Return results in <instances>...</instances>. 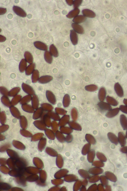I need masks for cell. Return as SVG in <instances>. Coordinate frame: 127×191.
<instances>
[{"label":"cell","mask_w":127,"mask_h":191,"mask_svg":"<svg viewBox=\"0 0 127 191\" xmlns=\"http://www.w3.org/2000/svg\"><path fill=\"white\" fill-rule=\"evenodd\" d=\"M126 130H127V131H126V137L127 138V129Z\"/></svg>","instance_id":"33"},{"label":"cell","mask_w":127,"mask_h":191,"mask_svg":"<svg viewBox=\"0 0 127 191\" xmlns=\"http://www.w3.org/2000/svg\"><path fill=\"white\" fill-rule=\"evenodd\" d=\"M73 1L72 0H66V1L67 4L70 6H71L73 3Z\"/></svg>","instance_id":"30"},{"label":"cell","mask_w":127,"mask_h":191,"mask_svg":"<svg viewBox=\"0 0 127 191\" xmlns=\"http://www.w3.org/2000/svg\"><path fill=\"white\" fill-rule=\"evenodd\" d=\"M106 101L110 105L115 106L118 104V101L113 97L108 96L106 97Z\"/></svg>","instance_id":"22"},{"label":"cell","mask_w":127,"mask_h":191,"mask_svg":"<svg viewBox=\"0 0 127 191\" xmlns=\"http://www.w3.org/2000/svg\"><path fill=\"white\" fill-rule=\"evenodd\" d=\"M85 89L88 91L94 92L97 90L98 87L94 84H91L86 86L85 87Z\"/></svg>","instance_id":"23"},{"label":"cell","mask_w":127,"mask_h":191,"mask_svg":"<svg viewBox=\"0 0 127 191\" xmlns=\"http://www.w3.org/2000/svg\"><path fill=\"white\" fill-rule=\"evenodd\" d=\"M46 95L47 98L49 102L53 104H55L56 102L55 96L51 91L48 90L47 91Z\"/></svg>","instance_id":"6"},{"label":"cell","mask_w":127,"mask_h":191,"mask_svg":"<svg viewBox=\"0 0 127 191\" xmlns=\"http://www.w3.org/2000/svg\"><path fill=\"white\" fill-rule=\"evenodd\" d=\"M0 92L3 96H8L9 95V92L7 89L5 87L1 86L0 88Z\"/></svg>","instance_id":"26"},{"label":"cell","mask_w":127,"mask_h":191,"mask_svg":"<svg viewBox=\"0 0 127 191\" xmlns=\"http://www.w3.org/2000/svg\"><path fill=\"white\" fill-rule=\"evenodd\" d=\"M39 71L37 70H34L32 73L31 79L32 82L33 83H35L37 81L39 78Z\"/></svg>","instance_id":"18"},{"label":"cell","mask_w":127,"mask_h":191,"mask_svg":"<svg viewBox=\"0 0 127 191\" xmlns=\"http://www.w3.org/2000/svg\"><path fill=\"white\" fill-rule=\"evenodd\" d=\"M53 79V77L51 76L44 75L39 77L38 82L39 83L45 84L50 82Z\"/></svg>","instance_id":"5"},{"label":"cell","mask_w":127,"mask_h":191,"mask_svg":"<svg viewBox=\"0 0 127 191\" xmlns=\"http://www.w3.org/2000/svg\"><path fill=\"white\" fill-rule=\"evenodd\" d=\"M25 59L27 62L30 64L33 63V57L31 53L28 51H26L24 54Z\"/></svg>","instance_id":"21"},{"label":"cell","mask_w":127,"mask_h":191,"mask_svg":"<svg viewBox=\"0 0 127 191\" xmlns=\"http://www.w3.org/2000/svg\"><path fill=\"white\" fill-rule=\"evenodd\" d=\"M6 12V9L3 8H0V15H3L5 14Z\"/></svg>","instance_id":"29"},{"label":"cell","mask_w":127,"mask_h":191,"mask_svg":"<svg viewBox=\"0 0 127 191\" xmlns=\"http://www.w3.org/2000/svg\"><path fill=\"white\" fill-rule=\"evenodd\" d=\"M83 15L85 17L94 18L95 17V13L92 11L87 9H84L82 11Z\"/></svg>","instance_id":"11"},{"label":"cell","mask_w":127,"mask_h":191,"mask_svg":"<svg viewBox=\"0 0 127 191\" xmlns=\"http://www.w3.org/2000/svg\"><path fill=\"white\" fill-rule=\"evenodd\" d=\"M123 102L125 105L127 106V99L124 98L123 100Z\"/></svg>","instance_id":"32"},{"label":"cell","mask_w":127,"mask_h":191,"mask_svg":"<svg viewBox=\"0 0 127 191\" xmlns=\"http://www.w3.org/2000/svg\"><path fill=\"white\" fill-rule=\"evenodd\" d=\"M120 122L121 125L124 130L127 129V118L123 114L120 115Z\"/></svg>","instance_id":"9"},{"label":"cell","mask_w":127,"mask_h":191,"mask_svg":"<svg viewBox=\"0 0 127 191\" xmlns=\"http://www.w3.org/2000/svg\"><path fill=\"white\" fill-rule=\"evenodd\" d=\"M34 46L37 49L42 50L46 51L48 49L47 46L43 43L39 41L33 43Z\"/></svg>","instance_id":"10"},{"label":"cell","mask_w":127,"mask_h":191,"mask_svg":"<svg viewBox=\"0 0 127 191\" xmlns=\"http://www.w3.org/2000/svg\"><path fill=\"white\" fill-rule=\"evenodd\" d=\"M70 98L68 94H65L64 96L63 100V103L64 105H68L70 104Z\"/></svg>","instance_id":"24"},{"label":"cell","mask_w":127,"mask_h":191,"mask_svg":"<svg viewBox=\"0 0 127 191\" xmlns=\"http://www.w3.org/2000/svg\"><path fill=\"white\" fill-rule=\"evenodd\" d=\"M20 90V88L18 87L14 88L9 92L8 95L12 93V94L10 96H16V95L19 92Z\"/></svg>","instance_id":"25"},{"label":"cell","mask_w":127,"mask_h":191,"mask_svg":"<svg viewBox=\"0 0 127 191\" xmlns=\"http://www.w3.org/2000/svg\"><path fill=\"white\" fill-rule=\"evenodd\" d=\"M71 26L76 32L79 34H83L84 33V30L83 28L79 25L75 23L72 24Z\"/></svg>","instance_id":"12"},{"label":"cell","mask_w":127,"mask_h":191,"mask_svg":"<svg viewBox=\"0 0 127 191\" xmlns=\"http://www.w3.org/2000/svg\"><path fill=\"white\" fill-rule=\"evenodd\" d=\"M6 39L4 37L0 35V42H3L5 41L6 40Z\"/></svg>","instance_id":"31"},{"label":"cell","mask_w":127,"mask_h":191,"mask_svg":"<svg viewBox=\"0 0 127 191\" xmlns=\"http://www.w3.org/2000/svg\"><path fill=\"white\" fill-rule=\"evenodd\" d=\"M35 66V64L34 63L30 64L25 70L26 74L27 75H29L32 74L34 70Z\"/></svg>","instance_id":"14"},{"label":"cell","mask_w":127,"mask_h":191,"mask_svg":"<svg viewBox=\"0 0 127 191\" xmlns=\"http://www.w3.org/2000/svg\"><path fill=\"white\" fill-rule=\"evenodd\" d=\"M71 41L74 45H76L78 43V36L76 32L73 30H71L70 33Z\"/></svg>","instance_id":"7"},{"label":"cell","mask_w":127,"mask_h":191,"mask_svg":"<svg viewBox=\"0 0 127 191\" xmlns=\"http://www.w3.org/2000/svg\"><path fill=\"white\" fill-rule=\"evenodd\" d=\"M27 62L25 59H21L19 65V69L20 71L21 72H23L27 67Z\"/></svg>","instance_id":"15"},{"label":"cell","mask_w":127,"mask_h":191,"mask_svg":"<svg viewBox=\"0 0 127 191\" xmlns=\"http://www.w3.org/2000/svg\"><path fill=\"white\" fill-rule=\"evenodd\" d=\"M80 10L78 8H75L71 10L66 15L67 17L71 18L77 16L80 12Z\"/></svg>","instance_id":"16"},{"label":"cell","mask_w":127,"mask_h":191,"mask_svg":"<svg viewBox=\"0 0 127 191\" xmlns=\"http://www.w3.org/2000/svg\"><path fill=\"white\" fill-rule=\"evenodd\" d=\"M44 58L47 62L49 64H51L53 61V57L50 52L46 51L44 53Z\"/></svg>","instance_id":"20"},{"label":"cell","mask_w":127,"mask_h":191,"mask_svg":"<svg viewBox=\"0 0 127 191\" xmlns=\"http://www.w3.org/2000/svg\"><path fill=\"white\" fill-rule=\"evenodd\" d=\"M49 52L52 56L55 57H57L59 55L58 52L56 47L52 44L49 47Z\"/></svg>","instance_id":"19"},{"label":"cell","mask_w":127,"mask_h":191,"mask_svg":"<svg viewBox=\"0 0 127 191\" xmlns=\"http://www.w3.org/2000/svg\"><path fill=\"white\" fill-rule=\"evenodd\" d=\"M114 90L117 96L120 97H122L124 95L122 88L118 83H116L114 86Z\"/></svg>","instance_id":"4"},{"label":"cell","mask_w":127,"mask_h":191,"mask_svg":"<svg viewBox=\"0 0 127 191\" xmlns=\"http://www.w3.org/2000/svg\"><path fill=\"white\" fill-rule=\"evenodd\" d=\"M13 10L16 14L20 16L25 17L27 16V14L25 11L19 6H14L13 7Z\"/></svg>","instance_id":"2"},{"label":"cell","mask_w":127,"mask_h":191,"mask_svg":"<svg viewBox=\"0 0 127 191\" xmlns=\"http://www.w3.org/2000/svg\"><path fill=\"white\" fill-rule=\"evenodd\" d=\"M86 19V17L84 15H79L74 18L72 21L74 23L78 24L84 22Z\"/></svg>","instance_id":"17"},{"label":"cell","mask_w":127,"mask_h":191,"mask_svg":"<svg viewBox=\"0 0 127 191\" xmlns=\"http://www.w3.org/2000/svg\"><path fill=\"white\" fill-rule=\"evenodd\" d=\"M97 105L100 109L103 110L109 111L112 109L110 104L103 101H100L98 103Z\"/></svg>","instance_id":"8"},{"label":"cell","mask_w":127,"mask_h":191,"mask_svg":"<svg viewBox=\"0 0 127 191\" xmlns=\"http://www.w3.org/2000/svg\"><path fill=\"white\" fill-rule=\"evenodd\" d=\"M82 0H75L73 1V7L74 9L77 8L81 3Z\"/></svg>","instance_id":"27"},{"label":"cell","mask_w":127,"mask_h":191,"mask_svg":"<svg viewBox=\"0 0 127 191\" xmlns=\"http://www.w3.org/2000/svg\"><path fill=\"white\" fill-rule=\"evenodd\" d=\"M23 91L29 95H34V91L30 85L24 83H22L21 86Z\"/></svg>","instance_id":"1"},{"label":"cell","mask_w":127,"mask_h":191,"mask_svg":"<svg viewBox=\"0 0 127 191\" xmlns=\"http://www.w3.org/2000/svg\"><path fill=\"white\" fill-rule=\"evenodd\" d=\"M106 95L105 89L103 87L101 88L99 91L98 97L100 101H103L105 99Z\"/></svg>","instance_id":"13"},{"label":"cell","mask_w":127,"mask_h":191,"mask_svg":"<svg viewBox=\"0 0 127 191\" xmlns=\"http://www.w3.org/2000/svg\"><path fill=\"white\" fill-rule=\"evenodd\" d=\"M120 110L123 112L127 114V106L121 105L119 107Z\"/></svg>","instance_id":"28"},{"label":"cell","mask_w":127,"mask_h":191,"mask_svg":"<svg viewBox=\"0 0 127 191\" xmlns=\"http://www.w3.org/2000/svg\"><path fill=\"white\" fill-rule=\"evenodd\" d=\"M120 110L119 108H112L107 112L105 115L106 116L109 118H113L118 114Z\"/></svg>","instance_id":"3"}]
</instances>
